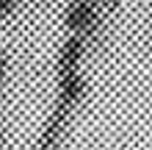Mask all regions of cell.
Instances as JSON below:
<instances>
[{
  "instance_id": "obj_1",
  "label": "cell",
  "mask_w": 152,
  "mask_h": 150,
  "mask_svg": "<svg viewBox=\"0 0 152 150\" xmlns=\"http://www.w3.org/2000/svg\"><path fill=\"white\" fill-rule=\"evenodd\" d=\"M113 3H88V0H77L64 8V22L69 28V36L83 39L86 45L91 42L102 28L105 11H113Z\"/></svg>"
},
{
  "instance_id": "obj_2",
  "label": "cell",
  "mask_w": 152,
  "mask_h": 150,
  "mask_svg": "<svg viewBox=\"0 0 152 150\" xmlns=\"http://www.w3.org/2000/svg\"><path fill=\"white\" fill-rule=\"evenodd\" d=\"M72 111H75V109H69V106H64V103L56 100V106H53L50 117H47V122H44V128H42V134H39L36 150H56V147L61 145V139H64V134H66V125H69Z\"/></svg>"
},
{
  "instance_id": "obj_3",
  "label": "cell",
  "mask_w": 152,
  "mask_h": 150,
  "mask_svg": "<svg viewBox=\"0 0 152 150\" xmlns=\"http://www.w3.org/2000/svg\"><path fill=\"white\" fill-rule=\"evenodd\" d=\"M86 53V42L77 36H66V42L58 50V61H56V75H69V72H80V61Z\"/></svg>"
},
{
  "instance_id": "obj_4",
  "label": "cell",
  "mask_w": 152,
  "mask_h": 150,
  "mask_svg": "<svg viewBox=\"0 0 152 150\" xmlns=\"http://www.w3.org/2000/svg\"><path fill=\"white\" fill-rule=\"evenodd\" d=\"M83 95H86L83 72L58 75V103H64V106H69V109H75V106L83 100Z\"/></svg>"
},
{
  "instance_id": "obj_5",
  "label": "cell",
  "mask_w": 152,
  "mask_h": 150,
  "mask_svg": "<svg viewBox=\"0 0 152 150\" xmlns=\"http://www.w3.org/2000/svg\"><path fill=\"white\" fill-rule=\"evenodd\" d=\"M17 11V3L14 0H0V17H11Z\"/></svg>"
},
{
  "instance_id": "obj_6",
  "label": "cell",
  "mask_w": 152,
  "mask_h": 150,
  "mask_svg": "<svg viewBox=\"0 0 152 150\" xmlns=\"http://www.w3.org/2000/svg\"><path fill=\"white\" fill-rule=\"evenodd\" d=\"M3 75H6V56L0 53V81H3Z\"/></svg>"
},
{
  "instance_id": "obj_7",
  "label": "cell",
  "mask_w": 152,
  "mask_h": 150,
  "mask_svg": "<svg viewBox=\"0 0 152 150\" xmlns=\"http://www.w3.org/2000/svg\"><path fill=\"white\" fill-rule=\"evenodd\" d=\"M0 145H3V134H0Z\"/></svg>"
}]
</instances>
